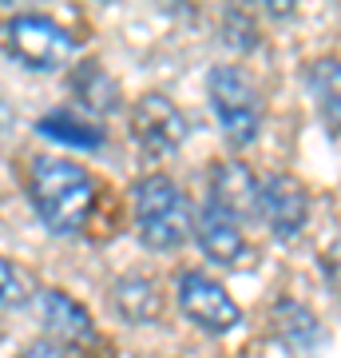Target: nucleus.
I'll return each instance as SVG.
<instances>
[{
	"instance_id": "nucleus-1",
	"label": "nucleus",
	"mask_w": 341,
	"mask_h": 358,
	"mask_svg": "<svg viewBox=\"0 0 341 358\" xmlns=\"http://www.w3.org/2000/svg\"><path fill=\"white\" fill-rule=\"evenodd\" d=\"M28 199L48 231L76 235L88 227L91 211H96V179L88 167L72 164V159L36 155L28 167Z\"/></svg>"
},
{
	"instance_id": "nucleus-2",
	"label": "nucleus",
	"mask_w": 341,
	"mask_h": 358,
	"mask_svg": "<svg viewBox=\"0 0 341 358\" xmlns=\"http://www.w3.org/2000/svg\"><path fill=\"white\" fill-rule=\"evenodd\" d=\"M135 223L151 251H175L190 235V207L175 179L143 176L135 183Z\"/></svg>"
},
{
	"instance_id": "nucleus-3",
	"label": "nucleus",
	"mask_w": 341,
	"mask_h": 358,
	"mask_svg": "<svg viewBox=\"0 0 341 358\" xmlns=\"http://www.w3.org/2000/svg\"><path fill=\"white\" fill-rule=\"evenodd\" d=\"M206 92H211V108H215L230 143L246 148V143L258 140V131H262V100H258V88L246 80L242 68L218 64L206 76Z\"/></svg>"
},
{
	"instance_id": "nucleus-4",
	"label": "nucleus",
	"mask_w": 341,
	"mask_h": 358,
	"mask_svg": "<svg viewBox=\"0 0 341 358\" xmlns=\"http://www.w3.org/2000/svg\"><path fill=\"white\" fill-rule=\"evenodd\" d=\"M4 48H8V56L16 64L32 68V72H56V68H63L72 60L76 40L48 16L24 13L4 24Z\"/></svg>"
},
{
	"instance_id": "nucleus-5",
	"label": "nucleus",
	"mask_w": 341,
	"mask_h": 358,
	"mask_svg": "<svg viewBox=\"0 0 341 358\" xmlns=\"http://www.w3.org/2000/svg\"><path fill=\"white\" fill-rule=\"evenodd\" d=\"M179 307L199 331L206 334H227L242 322L238 303L227 294V287L215 279H206L202 271H183L179 275Z\"/></svg>"
},
{
	"instance_id": "nucleus-6",
	"label": "nucleus",
	"mask_w": 341,
	"mask_h": 358,
	"mask_svg": "<svg viewBox=\"0 0 341 358\" xmlns=\"http://www.w3.org/2000/svg\"><path fill=\"white\" fill-rule=\"evenodd\" d=\"M131 131H135V143L151 155H171L183 148L187 140V115L179 112L175 103L159 96V92H147L143 100H135L131 108Z\"/></svg>"
},
{
	"instance_id": "nucleus-7",
	"label": "nucleus",
	"mask_w": 341,
	"mask_h": 358,
	"mask_svg": "<svg viewBox=\"0 0 341 358\" xmlns=\"http://www.w3.org/2000/svg\"><path fill=\"white\" fill-rule=\"evenodd\" d=\"M258 215L270 223V235L282 239V243H294L305 231V219H310V203H305V187L294 176H274L262 179V192H258Z\"/></svg>"
},
{
	"instance_id": "nucleus-8",
	"label": "nucleus",
	"mask_w": 341,
	"mask_h": 358,
	"mask_svg": "<svg viewBox=\"0 0 341 358\" xmlns=\"http://www.w3.org/2000/svg\"><path fill=\"white\" fill-rule=\"evenodd\" d=\"M242 219L227 215L222 207L202 203L199 219H195V235H199L202 255L218 263V267H234L242 255H246V239H242Z\"/></svg>"
},
{
	"instance_id": "nucleus-9",
	"label": "nucleus",
	"mask_w": 341,
	"mask_h": 358,
	"mask_svg": "<svg viewBox=\"0 0 341 358\" xmlns=\"http://www.w3.org/2000/svg\"><path fill=\"white\" fill-rule=\"evenodd\" d=\"M258 192H262V179H254L242 164L222 159L211 171V195H206V203L222 207L234 219H250V215H258Z\"/></svg>"
},
{
	"instance_id": "nucleus-10",
	"label": "nucleus",
	"mask_w": 341,
	"mask_h": 358,
	"mask_svg": "<svg viewBox=\"0 0 341 358\" xmlns=\"http://www.w3.org/2000/svg\"><path fill=\"white\" fill-rule=\"evenodd\" d=\"M32 310H36L40 327H44L52 338H60V343H84V338H91L88 310L79 307L76 299H68L63 291H52V287L36 291Z\"/></svg>"
},
{
	"instance_id": "nucleus-11",
	"label": "nucleus",
	"mask_w": 341,
	"mask_h": 358,
	"mask_svg": "<svg viewBox=\"0 0 341 358\" xmlns=\"http://www.w3.org/2000/svg\"><path fill=\"white\" fill-rule=\"evenodd\" d=\"M305 88L314 96L317 112L333 131H341V60L333 56H321L305 68Z\"/></svg>"
},
{
	"instance_id": "nucleus-12",
	"label": "nucleus",
	"mask_w": 341,
	"mask_h": 358,
	"mask_svg": "<svg viewBox=\"0 0 341 358\" xmlns=\"http://www.w3.org/2000/svg\"><path fill=\"white\" fill-rule=\"evenodd\" d=\"M36 131L44 136V140H60V143H68V148H84V152L103 148L100 124H88V120H84L79 112H72V108H56V112L40 115Z\"/></svg>"
},
{
	"instance_id": "nucleus-13",
	"label": "nucleus",
	"mask_w": 341,
	"mask_h": 358,
	"mask_svg": "<svg viewBox=\"0 0 341 358\" xmlns=\"http://www.w3.org/2000/svg\"><path fill=\"white\" fill-rule=\"evenodd\" d=\"M112 299H115V310H119L127 322H135V327L155 322L159 319V310H163L159 291H155V282L147 279V275H123V279L115 282Z\"/></svg>"
},
{
	"instance_id": "nucleus-14",
	"label": "nucleus",
	"mask_w": 341,
	"mask_h": 358,
	"mask_svg": "<svg viewBox=\"0 0 341 358\" xmlns=\"http://www.w3.org/2000/svg\"><path fill=\"white\" fill-rule=\"evenodd\" d=\"M72 92H76L79 103L91 108V112H112L115 103H119V84L100 64H79L76 76H72Z\"/></svg>"
},
{
	"instance_id": "nucleus-15",
	"label": "nucleus",
	"mask_w": 341,
	"mask_h": 358,
	"mask_svg": "<svg viewBox=\"0 0 341 358\" xmlns=\"http://www.w3.org/2000/svg\"><path fill=\"white\" fill-rule=\"evenodd\" d=\"M274 315H278V334L290 346L310 350V346L317 343V319L302 307V303H278V310H274Z\"/></svg>"
},
{
	"instance_id": "nucleus-16",
	"label": "nucleus",
	"mask_w": 341,
	"mask_h": 358,
	"mask_svg": "<svg viewBox=\"0 0 341 358\" xmlns=\"http://www.w3.org/2000/svg\"><path fill=\"white\" fill-rule=\"evenodd\" d=\"M0 279H4V307H24L28 299H36V294H28V275L16 267L13 259H4L0 263Z\"/></svg>"
},
{
	"instance_id": "nucleus-17",
	"label": "nucleus",
	"mask_w": 341,
	"mask_h": 358,
	"mask_svg": "<svg viewBox=\"0 0 341 358\" xmlns=\"http://www.w3.org/2000/svg\"><path fill=\"white\" fill-rule=\"evenodd\" d=\"M20 358H63V355H60V350H56L52 343H32Z\"/></svg>"
}]
</instances>
